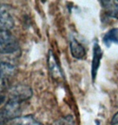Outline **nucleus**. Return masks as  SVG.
<instances>
[{
    "instance_id": "obj_1",
    "label": "nucleus",
    "mask_w": 118,
    "mask_h": 125,
    "mask_svg": "<svg viewBox=\"0 0 118 125\" xmlns=\"http://www.w3.org/2000/svg\"><path fill=\"white\" fill-rule=\"evenodd\" d=\"M17 39L10 31H0V55H14L19 51Z\"/></svg>"
},
{
    "instance_id": "obj_2",
    "label": "nucleus",
    "mask_w": 118,
    "mask_h": 125,
    "mask_svg": "<svg viewBox=\"0 0 118 125\" xmlns=\"http://www.w3.org/2000/svg\"><path fill=\"white\" fill-rule=\"evenodd\" d=\"M22 103L23 102L19 99L10 97L4 107L0 109V122L8 121L19 117L20 113L22 112Z\"/></svg>"
},
{
    "instance_id": "obj_3",
    "label": "nucleus",
    "mask_w": 118,
    "mask_h": 125,
    "mask_svg": "<svg viewBox=\"0 0 118 125\" xmlns=\"http://www.w3.org/2000/svg\"><path fill=\"white\" fill-rule=\"evenodd\" d=\"M15 67L11 62L0 59V92L7 86L8 80L15 72Z\"/></svg>"
},
{
    "instance_id": "obj_4",
    "label": "nucleus",
    "mask_w": 118,
    "mask_h": 125,
    "mask_svg": "<svg viewBox=\"0 0 118 125\" xmlns=\"http://www.w3.org/2000/svg\"><path fill=\"white\" fill-rule=\"evenodd\" d=\"M15 26L13 17L4 7L0 5V31H9Z\"/></svg>"
},
{
    "instance_id": "obj_5",
    "label": "nucleus",
    "mask_w": 118,
    "mask_h": 125,
    "mask_svg": "<svg viewBox=\"0 0 118 125\" xmlns=\"http://www.w3.org/2000/svg\"><path fill=\"white\" fill-rule=\"evenodd\" d=\"M0 125H44L32 115L19 116L13 120L0 122Z\"/></svg>"
},
{
    "instance_id": "obj_6",
    "label": "nucleus",
    "mask_w": 118,
    "mask_h": 125,
    "mask_svg": "<svg viewBox=\"0 0 118 125\" xmlns=\"http://www.w3.org/2000/svg\"><path fill=\"white\" fill-rule=\"evenodd\" d=\"M31 95H32V92L29 87H27L25 85H19L11 90L10 97L24 102L30 99Z\"/></svg>"
},
{
    "instance_id": "obj_7",
    "label": "nucleus",
    "mask_w": 118,
    "mask_h": 125,
    "mask_svg": "<svg viewBox=\"0 0 118 125\" xmlns=\"http://www.w3.org/2000/svg\"><path fill=\"white\" fill-rule=\"evenodd\" d=\"M103 55V52L100 48V45L97 42H95L93 46V61H92V79L94 81L96 79L97 71L100 67V60H101Z\"/></svg>"
},
{
    "instance_id": "obj_8",
    "label": "nucleus",
    "mask_w": 118,
    "mask_h": 125,
    "mask_svg": "<svg viewBox=\"0 0 118 125\" xmlns=\"http://www.w3.org/2000/svg\"><path fill=\"white\" fill-rule=\"evenodd\" d=\"M70 49H71V55H72L74 58H76L77 59H82L85 57L86 52H85L84 47L75 38L71 39Z\"/></svg>"
},
{
    "instance_id": "obj_9",
    "label": "nucleus",
    "mask_w": 118,
    "mask_h": 125,
    "mask_svg": "<svg viewBox=\"0 0 118 125\" xmlns=\"http://www.w3.org/2000/svg\"><path fill=\"white\" fill-rule=\"evenodd\" d=\"M48 65H49V70L52 77L56 79H59L62 77L61 70H60L59 65L57 63L54 54L51 51L49 52V55H48Z\"/></svg>"
},
{
    "instance_id": "obj_10",
    "label": "nucleus",
    "mask_w": 118,
    "mask_h": 125,
    "mask_svg": "<svg viewBox=\"0 0 118 125\" xmlns=\"http://www.w3.org/2000/svg\"><path fill=\"white\" fill-rule=\"evenodd\" d=\"M101 3L106 15L118 19V1H102Z\"/></svg>"
},
{
    "instance_id": "obj_11",
    "label": "nucleus",
    "mask_w": 118,
    "mask_h": 125,
    "mask_svg": "<svg viewBox=\"0 0 118 125\" xmlns=\"http://www.w3.org/2000/svg\"><path fill=\"white\" fill-rule=\"evenodd\" d=\"M103 42L108 47L113 43H118V29L113 28L109 30L103 38Z\"/></svg>"
},
{
    "instance_id": "obj_12",
    "label": "nucleus",
    "mask_w": 118,
    "mask_h": 125,
    "mask_svg": "<svg viewBox=\"0 0 118 125\" xmlns=\"http://www.w3.org/2000/svg\"><path fill=\"white\" fill-rule=\"evenodd\" d=\"M53 125H75L74 118L71 115H67L59 119Z\"/></svg>"
},
{
    "instance_id": "obj_13",
    "label": "nucleus",
    "mask_w": 118,
    "mask_h": 125,
    "mask_svg": "<svg viewBox=\"0 0 118 125\" xmlns=\"http://www.w3.org/2000/svg\"><path fill=\"white\" fill-rule=\"evenodd\" d=\"M111 124L112 125L118 124V112L113 115V117L112 118V120H111Z\"/></svg>"
},
{
    "instance_id": "obj_14",
    "label": "nucleus",
    "mask_w": 118,
    "mask_h": 125,
    "mask_svg": "<svg viewBox=\"0 0 118 125\" xmlns=\"http://www.w3.org/2000/svg\"><path fill=\"white\" fill-rule=\"evenodd\" d=\"M4 99H5V96H3V95H0V104H1L2 103H3Z\"/></svg>"
}]
</instances>
